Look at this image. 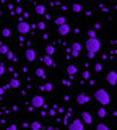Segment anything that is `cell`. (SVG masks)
Listing matches in <instances>:
<instances>
[{"label":"cell","instance_id":"obj_1","mask_svg":"<svg viewBox=\"0 0 117 130\" xmlns=\"http://www.w3.org/2000/svg\"><path fill=\"white\" fill-rule=\"evenodd\" d=\"M94 98H96V101H98L99 104L104 106V107L111 103V96H109V93L106 91V89H103V88H99L98 91L94 93Z\"/></svg>","mask_w":117,"mask_h":130},{"label":"cell","instance_id":"obj_2","mask_svg":"<svg viewBox=\"0 0 117 130\" xmlns=\"http://www.w3.org/2000/svg\"><path fill=\"white\" fill-rule=\"evenodd\" d=\"M85 49H86L88 52H93V54H96V52L101 49V41L98 38H90L85 42Z\"/></svg>","mask_w":117,"mask_h":130},{"label":"cell","instance_id":"obj_3","mask_svg":"<svg viewBox=\"0 0 117 130\" xmlns=\"http://www.w3.org/2000/svg\"><path fill=\"white\" fill-rule=\"evenodd\" d=\"M16 29L20 34H28V32L31 31V24H28L26 21H23V20H20L18 24H16Z\"/></svg>","mask_w":117,"mask_h":130},{"label":"cell","instance_id":"obj_4","mask_svg":"<svg viewBox=\"0 0 117 130\" xmlns=\"http://www.w3.org/2000/svg\"><path fill=\"white\" fill-rule=\"evenodd\" d=\"M31 107H44L46 106V101H44V98L41 94H38V96H33L31 98Z\"/></svg>","mask_w":117,"mask_h":130},{"label":"cell","instance_id":"obj_5","mask_svg":"<svg viewBox=\"0 0 117 130\" xmlns=\"http://www.w3.org/2000/svg\"><path fill=\"white\" fill-rule=\"evenodd\" d=\"M106 81L111 85V86H115V83H117V73H115V70H111V72L106 73Z\"/></svg>","mask_w":117,"mask_h":130},{"label":"cell","instance_id":"obj_6","mask_svg":"<svg viewBox=\"0 0 117 130\" xmlns=\"http://www.w3.org/2000/svg\"><path fill=\"white\" fill-rule=\"evenodd\" d=\"M68 130H85V127H83V122L80 120V119L72 120L70 124H68Z\"/></svg>","mask_w":117,"mask_h":130},{"label":"cell","instance_id":"obj_7","mask_svg":"<svg viewBox=\"0 0 117 130\" xmlns=\"http://www.w3.org/2000/svg\"><path fill=\"white\" fill-rule=\"evenodd\" d=\"M25 57H26L28 62H34V60H36V51H34V49H26V51H25Z\"/></svg>","mask_w":117,"mask_h":130},{"label":"cell","instance_id":"obj_8","mask_svg":"<svg viewBox=\"0 0 117 130\" xmlns=\"http://www.w3.org/2000/svg\"><path fill=\"white\" fill-rule=\"evenodd\" d=\"M70 29H72V28L68 26L67 23H65V24H60V26H57V32H59L60 36H67L68 32H70Z\"/></svg>","mask_w":117,"mask_h":130},{"label":"cell","instance_id":"obj_9","mask_svg":"<svg viewBox=\"0 0 117 130\" xmlns=\"http://www.w3.org/2000/svg\"><path fill=\"white\" fill-rule=\"evenodd\" d=\"M90 103V96L85 94V93H80L78 96H76V104H88Z\"/></svg>","mask_w":117,"mask_h":130},{"label":"cell","instance_id":"obj_10","mask_svg":"<svg viewBox=\"0 0 117 130\" xmlns=\"http://www.w3.org/2000/svg\"><path fill=\"white\" fill-rule=\"evenodd\" d=\"M80 120L85 122L86 125L93 124V117H91V114H90V112H86V111H83V112H81V119H80Z\"/></svg>","mask_w":117,"mask_h":130},{"label":"cell","instance_id":"obj_11","mask_svg":"<svg viewBox=\"0 0 117 130\" xmlns=\"http://www.w3.org/2000/svg\"><path fill=\"white\" fill-rule=\"evenodd\" d=\"M42 62L46 63V67H52V65H54L52 57H51V55H46V54H44V57H42Z\"/></svg>","mask_w":117,"mask_h":130},{"label":"cell","instance_id":"obj_12","mask_svg":"<svg viewBox=\"0 0 117 130\" xmlns=\"http://www.w3.org/2000/svg\"><path fill=\"white\" fill-rule=\"evenodd\" d=\"M34 13L36 15H46V7H44V5H36Z\"/></svg>","mask_w":117,"mask_h":130},{"label":"cell","instance_id":"obj_13","mask_svg":"<svg viewBox=\"0 0 117 130\" xmlns=\"http://www.w3.org/2000/svg\"><path fill=\"white\" fill-rule=\"evenodd\" d=\"M8 85H10L11 89H16V88H20V80H18V78H11Z\"/></svg>","mask_w":117,"mask_h":130},{"label":"cell","instance_id":"obj_14","mask_svg":"<svg viewBox=\"0 0 117 130\" xmlns=\"http://www.w3.org/2000/svg\"><path fill=\"white\" fill-rule=\"evenodd\" d=\"M55 54V47L52 46V44H49V46H46V55H54Z\"/></svg>","mask_w":117,"mask_h":130},{"label":"cell","instance_id":"obj_15","mask_svg":"<svg viewBox=\"0 0 117 130\" xmlns=\"http://www.w3.org/2000/svg\"><path fill=\"white\" fill-rule=\"evenodd\" d=\"M54 23H55V26H60V24H65L67 20H65V16H57V18L54 20Z\"/></svg>","mask_w":117,"mask_h":130},{"label":"cell","instance_id":"obj_16","mask_svg":"<svg viewBox=\"0 0 117 130\" xmlns=\"http://www.w3.org/2000/svg\"><path fill=\"white\" fill-rule=\"evenodd\" d=\"M67 73H68L70 76L76 75V67H75V65H67Z\"/></svg>","mask_w":117,"mask_h":130},{"label":"cell","instance_id":"obj_17","mask_svg":"<svg viewBox=\"0 0 117 130\" xmlns=\"http://www.w3.org/2000/svg\"><path fill=\"white\" fill-rule=\"evenodd\" d=\"M81 3H72V11H73V13H80V11H81Z\"/></svg>","mask_w":117,"mask_h":130},{"label":"cell","instance_id":"obj_18","mask_svg":"<svg viewBox=\"0 0 117 130\" xmlns=\"http://www.w3.org/2000/svg\"><path fill=\"white\" fill-rule=\"evenodd\" d=\"M29 128L31 130H41L42 125H41V122H31V124H29Z\"/></svg>","mask_w":117,"mask_h":130},{"label":"cell","instance_id":"obj_19","mask_svg":"<svg viewBox=\"0 0 117 130\" xmlns=\"http://www.w3.org/2000/svg\"><path fill=\"white\" fill-rule=\"evenodd\" d=\"M36 75L39 76V78H42V80H46V72H44V68H36Z\"/></svg>","mask_w":117,"mask_h":130},{"label":"cell","instance_id":"obj_20","mask_svg":"<svg viewBox=\"0 0 117 130\" xmlns=\"http://www.w3.org/2000/svg\"><path fill=\"white\" fill-rule=\"evenodd\" d=\"M52 89H54V85L52 83H46L41 86V91H52Z\"/></svg>","mask_w":117,"mask_h":130},{"label":"cell","instance_id":"obj_21","mask_svg":"<svg viewBox=\"0 0 117 130\" xmlns=\"http://www.w3.org/2000/svg\"><path fill=\"white\" fill-rule=\"evenodd\" d=\"M72 51H73V52H80V51H81V44H80V42H72Z\"/></svg>","mask_w":117,"mask_h":130},{"label":"cell","instance_id":"obj_22","mask_svg":"<svg viewBox=\"0 0 117 130\" xmlns=\"http://www.w3.org/2000/svg\"><path fill=\"white\" fill-rule=\"evenodd\" d=\"M106 116H107L106 107H104V106H103V107H99V109H98V117H106Z\"/></svg>","mask_w":117,"mask_h":130},{"label":"cell","instance_id":"obj_23","mask_svg":"<svg viewBox=\"0 0 117 130\" xmlns=\"http://www.w3.org/2000/svg\"><path fill=\"white\" fill-rule=\"evenodd\" d=\"M0 32H2V38H10V34H11V31L8 29V28H3Z\"/></svg>","mask_w":117,"mask_h":130},{"label":"cell","instance_id":"obj_24","mask_svg":"<svg viewBox=\"0 0 117 130\" xmlns=\"http://www.w3.org/2000/svg\"><path fill=\"white\" fill-rule=\"evenodd\" d=\"M96 130H111V128H109L106 124H98V127H96Z\"/></svg>","mask_w":117,"mask_h":130},{"label":"cell","instance_id":"obj_25","mask_svg":"<svg viewBox=\"0 0 117 130\" xmlns=\"http://www.w3.org/2000/svg\"><path fill=\"white\" fill-rule=\"evenodd\" d=\"M10 49L5 46V44H2V46H0V54H7V52H8Z\"/></svg>","mask_w":117,"mask_h":130},{"label":"cell","instance_id":"obj_26","mask_svg":"<svg viewBox=\"0 0 117 130\" xmlns=\"http://www.w3.org/2000/svg\"><path fill=\"white\" fill-rule=\"evenodd\" d=\"M88 38H98V36H96V29H90V31H88Z\"/></svg>","mask_w":117,"mask_h":130},{"label":"cell","instance_id":"obj_27","mask_svg":"<svg viewBox=\"0 0 117 130\" xmlns=\"http://www.w3.org/2000/svg\"><path fill=\"white\" fill-rule=\"evenodd\" d=\"M5 55H7V59H10V60H15V55H13V52H11V51H8Z\"/></svg>","mask_w":117,"mask_h":130},{"label":"cell","instance_id":"obj_28","mask_svg":"<svg viewBox=\"0 0 117 130\" xmlns=\"http://www.w3.org/2000/svg\"><path fill=\"white\" fill-rule=\"evenodd\" d=\"M2 75H5V65L0 63V76H2Z\"/></svg>","mask_w":117,"mask_h":130},{"label":"cell","instance_id":"obj_29","mask_svg":"<svg viewBox=\"0 0 117 130\" xmlns=\"http://www.w3.org/2000/svg\"><path fill=\"white\" fill-rule=\"evenodd\" d=\"M36 28H39V29H46V23H39V24H36Z\"/></svg>","mask_w":117,"mask_h":130},{"label":"cell","instance_id":"obj_30","mask_svg":"<svg viewBox=\"0 0 117 130\" xmlns=\"http://www.w3.org/2000/svg\"><path fill=\"white\" fill-rule=\"evenodd\" d=\"M94 70L96 72H101V70H103V65H101V63H96L94 65Z\"/></svg>","mask_w":117,"mask_h":130},{"label":"cell","instance_id":"obj_31","mask_svg":"<svg viewBox=\"0 0 117 130\" xmlns=\"http://www.w3.org/2000/svg\"><path fill=\"white\" fill-rule=\"evenodd\" d=\"M7 130H18V127L15 124H11V125H8V127H7Z\"/></svg>","mask_w":117,"mask_h":130},{"label":"cell","instance_id":"obj_32","mask_svg":"<svg viewBox=\"0 0 117 130\" xmlns=\"http://www.w3.org/2000/svg\"><path fill=\"white\" fill-rule=\"evenodd\" d=\"M83 78H85V80L90 78V72H88V70H85V72H83Z\"/></svg>","mask_w":117,"mask_h":130},{"label":"cell","instance_id":"obj_33","mask_svg":"<svg viewBox=\"0 0 117 130\" xmlns=\"http://www.w3.org/2000/svg\"><path fill=\"white\" fill-rule=\"evenodd\" d=\"M86 55H88V59H94L96 54H93V52H86Z\"/></svg>","mask_w":117,"mask_h":130},{"label":"cell","instance_id":"obj_34","mask_svg":"<svg viewBox=\"0 0 117 130\" xmlns=\"http://www.w3.org/2000/svg\"><path fill=\"white\" fill-rule=\"evenodd\" d=\"M2 88H3V91H7V89H10V85H8V83H5Z\"/></svg>","mask_w":117,"mask_h":130},{"label":"cell","instance_id":"obj_35","mask_svg":"<svg viewBox=\"0 0 117 130\" xmlns=\"http://www.w3.org/2000/svg\"><path fill=\"white\" fill-rule=\"evenodd\" d=\"M94 29H101V23H94Z\"/></svg>","mask_w":117,"mask_h":130},{"label":"cell","instance_id":"obj_36","mask_svg":"<svg viewBox=\"0 0 117 130\" xmlns=\"http://www.w3.org/2000/svg\"><path fill=\"white\" fill-rule=\"evenodd\" d=\"M2 94H3V88L0 86V96H2Z\"/></svg>","mask_w":117,"mask_h":130},{"label":"cell","instance_id":"obj_37","mask_svg":"<svg viewBox=\"0 0 117 130\" xmlns=\"http://www.w3.org/2000/svg\"><path fill=\"white\" fill-rule=\"evenodd\" d=\"M47 130H59V128H55V127H49Z\"/></svg>","mask_w":117,"mask_h":130},{"label":"cell","instance_id":"obj_38","mask_svg":"<svg viewBox=\"0 0 117 130\" xmlns=\"http://www.w3.org/2000/svg\"><path fill=\"white\" fill-rule=\"evenodd\" d=\"M2 44H3V42H2V39H0V46H2Z\"/></svg>","mask_w":117,"mask_h":130},{"label":"cell","instance_id":"obj_39","mask_svg":"<svg viewBox=\"0 0 117 130\" xmlns=\"http://www.w3.org/2000/svg\"><path fill=\"white\" fill-rule=\"evenodd\" d=\"M2 15H3V13H2V10H0V16H2Z\"/></svg>","mask_w":117,"mask_h":130},{"label":"cell","instance_id":"obj_40","mask_svg":"<svg viewBox=\"0 0 117 130\" xmlns=\"http://www.w3.org/2000/svg\"><path fill=\"white\" fill-rule=\"evenodd\" d=\"M65 2H68V0H65Z\"/></svg>","mask_w":117,"mask_h":130}]
</instances>
